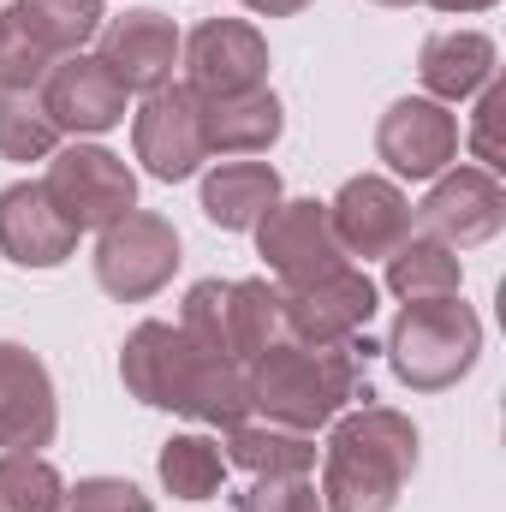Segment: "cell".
<instances>
[{
	"label": "cell",
	"mask_w": 506,
	"mask_h": 512,
	"mask_svg": "<svg viewBox=\"0 0 506 512\" xmlns=\"http://www.w3.org/2000/svg\"><path fill=\"white\" fill-rule=\"evenodd\" d=\"M120 382L131 399L155 405V411H179L191 423L209 429H233L251 417V393H245V364L203 352L185 328L173 322H137L120 346Z\"/></svg>",
	"instance_id": "obj_1"
},
{
	"label": "cell",
	"mask_w": 506,
	"mask_h": 512,
	"mask_svg": "<svg viewBox=\"0 0 506 512\" xmlns=\"http://www.w3.org/2000/svg\"><path fill=\"white\" fill-rule=\"evenodd\" d=\"M376 346L370 340H346V346H304V340H274L268 352H256L245 364V393L262 423L316 435L328 429L352 399H370L364 358Z\"/></svg>",
	"instance_id": "obj_2"
},
{
	"label": "cell",
	"mask_w": 506,
	"mask_h": 512,
	"mask_svg": "<svg viewBox=\"0 0 506 512\" xmlns=\"http://www.w3.org/2000/svg\"><path fill=\"white\" fill-rule=\"evenodd\" d=\"M417 477V429L393 405L334 417L322 447V512H393Z\"/></svg>",
	"instance_id": "obj_3"
},
{
	"label": "cell",
	"mask_w": 506,
	"mask_h": 512,
	"mask_svg": "<svg viewBox=\"0 0 506 512\" xmlns=\"http://www.w3.org/2000/svg\"><path fill=\"white\" fill-rule=\"evenodd\" d=\"M381 352L411 393H447L483 358V316L465 298H411L399 304Z\"/></svg>",
	"instance_id": "obj_4"
},
{
	"label": "cell",
	"mask_w": 506,
	"mask_h": 512,
	"mask_svg": "<svg viewBox=\"0 0 506 512\" xmlns=\"http://www.w3.org/2000/svg\"><path fill=\"white\" fill-rule=\"evenodd\" d=\"M179 328L233 364H251L256 352H268L280 340V286L268 280H197L185 292Z\"/></svg>",
	"instance_id": "obj_5"
},
{
	"label": "cell",
	"mask_w": 506,
	"mask_h": 512,
	"mask_svg": "<svg viewBox=\"0 0 506 512\" xmlns=\"http://www.w3.org/2000/svg\"><path fill=\"white\" fill-rule=\"evenodd\" d=\"M42 191L54 197V209H60L78 233H102V227H114L120 215L137 209V173H131L114 149L78 143V137L48 155Z\"/></svg>",
	"instance_id": "obj_6"
},
{
	"label": "cell",
	"mask_w": 506,
	"mask_h": 512,
	"mask_svg": "<svg viewBox=\"0 0 506 512\" xmlns=\"http://www.w3.org/2000/svg\"><path fill=\"white\" fill-rule=\"evenodd\" d=\"M376 316V280L352 262L316 274V280H298V286H280V334L286 340H304V346H346L370 328Z\"/></svg>",
	"instance_id": "obj_7"
},
{
	"label": "cell",
	"mask_w": 506,
	"mask_h": 512,
	"mask_svg": "<svg viewBox=\"0 0 506 512\" xmlns=\"http://www.w3.org/2000/svg\"><path fill=\"white\" fill-rule=\"evenodd\" d=\"M173 268H179V233L155 209H131L114 227H102V239H96V280L120 304L155 298L173 280Z\"/></svg>",
	"instance_id": "obj_8"
},
{
	"label": "cell",
	"mask_w": 506,
	"mask_h": 512,
	"mask_svg": "<svg viewBox=\"0 0 506 512\" xmlns=\"http://www.w3.org/2000/svg\"><path fill=\"white\" fill-rule=\"evenodd\" d=\"M501 227H506V191H501V179L483 173V167H447V173H435L429 197L411 215V233L441 239L447 251H477Z\"/></svg>",
	"instance_id": "obj_9"
},
{
	"label": "cell",
	"mask_w": 506,
	"mask_h": 512,
	"mask_svg": "<svg viewBox=\"0 0 506 512\" xmlns=\"http://www.w3.org/2000/svg\"><path fill=\"white\" fill-rule=\"evenodd\" d=\"M179 60L191 96H239L268 84V42L251 18H203L179 42Z\"/></svg>",
	"instance_id": "obj_10"
},
{
	"label": "cell",
	"mask_w": 506,
	"mask_h": 512,
	"mask_svg": "<svg viewBox=\"0 0 506 512\" xmlns=\"http://www.w3.org/2000/svg\"><path fill=\"white\" fill-rule=\"evenodd\" d=\"M251 233H256V256L268 262V274L280 286L316 280V274L346 262L340 239H334V221H328V203H316V197H292V203L280 197Z\"/></svg>",
	"instance_id": "obj_11"
},
{
	"label": "cell",
	"mask_w": 506,
	"mask_h": 512,
	"mask_svg": "<svg viewBox=\"0 0 506 512\" xmlns=\"http://www.w3.org/2000/svg\"><path fill=\"white\" fill-rule=\"evenodd\" d=\"M131 149H137V161H143L149 179H161V185L191 179V173L209 161L197 96H191L185 84H167V90L143 96V108H137V120H131Z\"/></svg>",
	"instance_id": "obj_12"
},
{
	"label": "cell",
	"mask_w": 506,
	"mask_h": 512,
	"mask_svg": "<svg viewBox=\"0 0 506 512\" xmlns=\"http://www.w3.org/2000/svg\"><path fill=\"white\" fill-rule=\"evenodd\" d=\"M376 155L399 179H435L459 161V120L447 114V102L399 96L376 126Z\"/></svg>",
	"instance_id": "obj_13"
},
{
	"label": "cell",
	"mask_w": 506,
	"mask_h": 512,
	"mask_svg": "<svg viewBox=\"0 0 506 512\" xmlns=\"http://www.w3.org/2000/svg\"><path fill=\"white\" fill-rule=\"evenodd\" d=\"M179 24L167 12H126V18H108L96 30V60L126 84V96H155L173 84V66H179Z\"/></svg>",
	"instance_id": "obj_14"
},
{
	"label": "cell",
	"mask_w": 506,
	"mask_h": 512,
	"mask_svg": "<svg viewBox=\"0 0 506 512\" xmlns=\"http://www.w3.org/2000/svg\"><path fill=\"white\" fill-rule=\"evenodd\" d=\"M36 96H42L48 120L60 131H72V137H102V131H114L126 120V84H120L96 54H66V60H54Z\"/></svg>",
	"instance_id": "obj_15"
},
{
	"label": "cell",
	"mask_w": 506,
	"mask_h": 512,
	"mask_svg": "<svg viewBox=\"0 0 506 512\" xmlns=\"http://www.w3.org/2000/svg\"><path fill=\"white\" fill-rule=\"evenodd\" d=\"M54 429H60V399L48 382V364L30 346L0 340V447L36 453L54 441Z\"/></svg>",
	"instance_id": "obj_16"
},
{
	"label": "cell",
	"mask_w": 506,
	"mask_h": 512,
	"mask_svg": "<svg viewBox=\"0 0 506 512\" xmlns=\"http://www.w3.org/2000/svg\"><path fill=\"white\" fill-rule=\"evenodd\" d=\"M328 221H334V239H340L346 256H387L411 233V203H405V191L393 179L358 173L328 203Z\"/></svg>",
	"instance_id": "obj_17"
},
{
	"label": "cell",
	"mask_w": 506,
	"mask_h": 512,
	"mask_svg": "<svg viewBox=\"0 0 506 512\" xmlns=\"http://www.w3.org/2000/svg\"><path fill=\"white\" fill-rule=\"evenodd\" d=\"M78 251V227L54 209V197L36 179H18L0 191V256L18 268H60Z\"/></svg>",
	"instance_id": "obj_18"
},
{
	"label": "cell",
	"mask_w": 506,
	"mask_h": 512,
	"mask_svg": "<svg viewBox=\"0 0 506 512\" xmlns=\"http://www.w3.org/2000/svg\"><path fill=\"white\" fill-rule=\"evenodd\" d=\"M197 114H203L209 155H268L286 131V108L268 84L239 96H197Z\"/></svg>",
	"instance_id": "obj_19"
},
{
	"label": "cell",
	"mask_w": 506,
	"mask_h": 512,
	"mask_svg": "<svg viewBox=\"0 0 506 512\" xmlns=\"http://www.w3.org/2000/svg\"><path fill=\"white\" fill-rule=\"evenodd\" d=\"M495 66H501V54H495V36H483V30H435L417 54V78H423L429 102L477 96L483 84H495Z\"/></svg>",
	"instance_id": "obj_20"
},
{
	"label": "cell",
	"mask_w": 506,
	"mask_h": 512,
	"mask_svg": "<svg viewBox=\"0 0 506 512\" xmlns=\"http://www.w3.org/2000/svg\"><path fill=\"white\" fill-rule=\"evenodd\" d=\"M274 203H280V173L268 161H221L203 179V215L221 233H251Z\"/></svg>",
	"instance_id": "obj_21"
},
{
	"label": "cell",
	"mask_w": 506,
	"mask_h": 512,
	"mask_svg": "<svg viewBox=\"0 0 506 512\" xmlns=\"http://www.w3.org/2000/svg\"><path fill=\"white\" fill-rule=\"evenodd\" d=\"M459 286H465V262H459V251H447L441 239L405 233L387 251V292L399 304H411V298H459Z\"/></svg>",
	"instance_id": "obj_22"
},
{
	"label": "cell",
	"mask_w": 506,
	"mask_h": 512,
	"mask_svg": "<svg viewBox=\"0 0 506 512\" xmlns=\"http://www.w3.org/2000/svg\"><path fill=\"white\" fill-rule=\"evenodd\" d=\"M227 465L251 477H310L316 471V441L280 423H233L227 429Z\"/></svg>",
	"instance_id": "obj_23"
},
{
	"label": "cell",
	"mask_w": 506,
	"mask_h": 512,
	"mask_svg": "<svg viewBox=\"0 0 506 512\" xmlns=\"http://www.w3.org/2000/svg\"><path fill=\"white\" fill-rule=\"evenodd\" d=\"M24 36L48 54V60H66V54H84V42L102 30V0H12L6 6Z\"/></svg>",
	"instance_id": "obj_24"
},
{
	"label": "cell",
	"mask_w": 506,
	"mask_h": 512,
	"mask_svg": "<svg viewBox=\"0 0 506 512\" xmlns=\"http://www.w3.org/2000/svg\"><path fill=\"white\" fill-rule=\"evenodd\" d=\"M155 471H161V489L173 501H209L227 483V453L209 435H173V441H161Z\"/></svg>",
	"instance_id": "obj_25"
},
{
	"label": "cell",
	"mask_w": 506,
	"mask_h": 512,
	"mask_svg": "<svg viewBox=\"0 0 506 512\" xmlns=\"http://www.w3.org/2000/svg\"><path fill=\"white\" fill-rule=\"evenodd\" d=\"M60 149V126L48 120L36 90H0V161H48Z\"/></svg>",
	"instance_id": "obj_26"
},
{
	"label": "cell",
	"mask_w": 506,
	"mask_h": 512,
	"mask_svg": "<svg viewBox=\"0 0 506 512\" xmlns=\"http://www.w3.org/2000/svg\"><path fill=\"white\" fill-rule=\"evenodd\" d=\"M66 483L42 453H0V512H60Z\"/></svg>",
	"instance_id": "obj_27"
},
{
	"label": "cell",
	"mask_w": 506,
	"mask_h": 512,
	"mask_svg": "<svg viewBox=\"0 0 506 512\" xmlns=\"http://www.w3.org/2000/svg\"><path fill=\"white\" fill-rule=\"evenodd\" d=\"M48 66L54 60L24 36V24L12 12H0V90H42Z\"/></svg>",
	"instance_id": "obj_28"
},
{
	"label": "cell",
	"mask_w": 506,
	"mask_h": 512,
	"mask_svg": "<svg viewBox=\"0 0 506 512\" xmlns=\"http://www.w3.org/2000/svg\"><path fill=\"white\" fill-rule=\"evenodd\" d=\"M60 512H155V501L126 477H84L66 489Z\"/></svg>",
	"instance_id": "obj_29"
},
{
	"label": "cell",
	"mask_w": 506,
	"mask_h": 512,
	"mask_svg": "<svg viewBox=\"0 0 506 512\" xmlns=\"http://www.w3.org/2000/svg\"><path fill=\"white\" fill-rule=\"evenodd\" d=\"M239 512H322V495L310 477H256L239 495Z\"/></svg>",
	"instance_id": "obj_30"
},
{
	"label": "cell",
	"mask_w": 506,
	"mask_h": 512,
	"mask_svg": "<svg viewBox=\"0 0 506 512\" xmlns=\"http://www.w3.org/2000/svg\"><path fill=\"white\" fill-rule=\"evenodd\" d=\"M477 114H471V155L483 173H501L506 167V149H501V114H506V84H483L477 90Z\"/></svg>",
	"instance_id": "obj_31"
},
{
	"label": "cell",
	"mask_w": 506,
	"mask_h": 512,
	"mask_svg": "<svg viewBox=\"0 0 506 512\" xmlns=\"http://www.w3.org/2000/svg\"><path fill=\"white\" fill-rule=\"evenodd\" d=\"M256 18H292V12H304L310 0H245Z\"/></svg>",
	"instance_id": "obj_32"
},
{
	"label": "cell",
	"mask_w": 506,
	"mask_h": 512,
	"mask_svg": "<svg viewBox=\"0 0 506 512\" xmlns=\"http://www.w3.org/2000/svg\"><path fill=\"white\" fill-rule=\"evenodd\" d=\"M435 12H447V18H465V12H489L495 0H429Z\"/></svg>",
	"instance_id": "obj_33"
},
{
	"label": "cell",
	"mask_w": 506,
	"mask_h": 512,
	"mask_svg": "<svg viewBox=\"0 0 506 512\" xmlns=\"http://www.w3.org/2000/svg\"><path fill=\"white\" fill-rule=\"evenodd\" d=\"M370 6H393L399 12V6H417V0H370Z\"/></svg>",
	"instance_id": "obj_34"
}]
</instances>
